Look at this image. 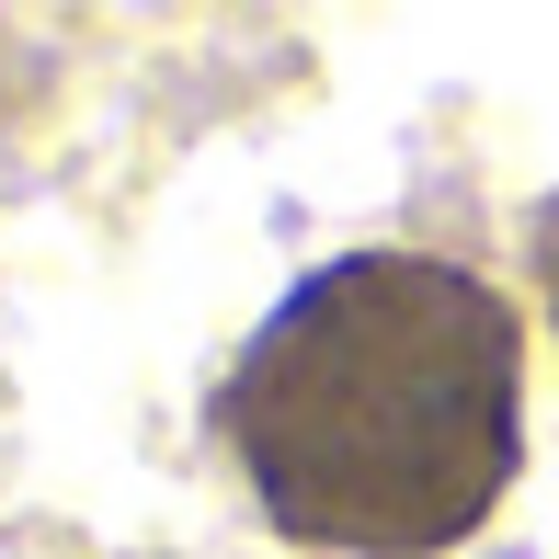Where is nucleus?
<instances>
[{"instance_id": "nucleus-1", "label": "nucleus", "mask_w": 559, "mask_h": 559, "mask_svg": "<svg viewBox=\"0 0 559 559\" xmlns=\"http://www.w3.org/2000/svg\"><path fill=\"white\" fill-rule=\"evenodd\" d=\"M514 309L445 251H343L240 343L217 423L297 548L435 559L514 479Z\"/></svg>"}, {"instance_id": "nucleus-2", "label": "nucleus", "mask_w": 559, "mask_h": 559, "mask_svg": "<svg viewBox=\"0 0 559 559\" xmlns=\"http://www.w3.org/2000/svg\"><path fill=\"white\" fill-rule=\"evenodd\" d=\"M537 286H548V320H559V194L537 206Z\"/></svg>"}]
</instances>
